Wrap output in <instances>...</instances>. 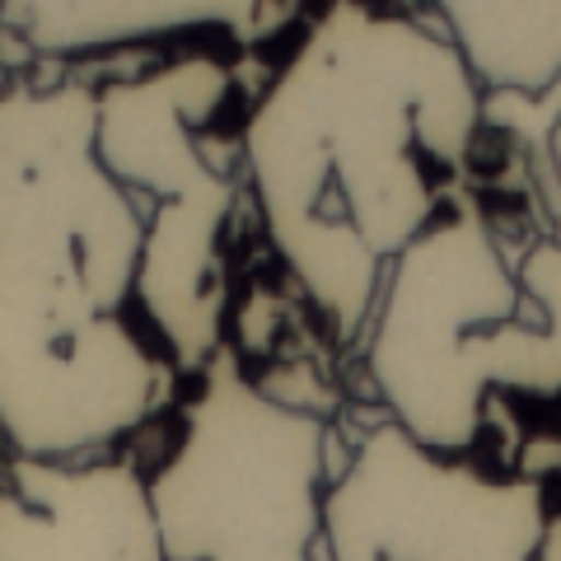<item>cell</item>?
<instances>
[{
  "instance_id": "52a82bcc",
  "label": "cell",
  "mask_w": 561,
  "mask_h": 561,
  "mask_svg": "<svg viewBox=\"0 0 561 561\" xmlns=\"http://www.w3.org/2000/svg\"><path fill=\"white\" fill-rule=\"evenodd\" d=\"M0 561H164L146 472L113 454L10 459Z\"/></svg>"
},
{
  "instance_id": "7a4b0ae2",
  "label": "cell",
  "mask_w": 561,
  "mask_h": 561,
  "mask_svg": "<svg viewBox=\"0 0 561 561\" xmlns=\"http://www.w3.org/2000/svg\"><path fill=\"white\" fill-rule=\"evenodd\" d=\"M146 300V220L99 150V84L0 90V440L99 459L183 389Z\"/></svg>"
},
{
  "instance_id": "9c48e42d",
  "label": "cell",
  "mask_w": 561,
  "mask_h": 561,
  "mask_svg": "<svg viewBox=\"0 0 561 561\" xmlns=\"http://www.w3.org/2000/svg\"><path fill=\"white\" fill-rule=\"evenodd\" d=\"M486 94H548L561 84V0H426Z\"/></svg>"
},
{
  "instance_id": "5b68a950",
  "label": "cell",
  "mask_w": 561,
  "mask_h": 561,
  "mask_svg": "<svg viewBox=\"0 0 561 561\" xmlns=\"http://www.w3.org/2000/svg\"><path fill=\"white\" fill-rule=\"evenodd\" d=\"M332 468L328 421L257 389L220 351L146 478L164 561H323Z\"/></svg>"
},
{
  "instance_id": "8992f818",
  "label": "cell",
  "mask_w": 561,
  "mask_h": 561,
  "mask_svg": "<svg viewBox=\"0 0 561 561\" xmlns=\"http://www.w3.org/2000/svg\"><path fill=\"white\" fill-rule=\"evenodd\" d=\"M323 561H561V491L431 449L389 416L332 468Z\"/></svg>"
},
{
  "instance_id": "277c9868",
  "label": "cell",
  "mask_w": 561,
  "mask_h": 561,
  "mask_svg": "<svg viewBox=\"0 0 561 561\" xmlns=\"http://www.w3.org/2000/svg\"><path fill=\"white\" fill-rule=\"evenodd\" d=\"M230 103L234 70L210 51L99 84V150L146 220V300L192 379L225 351V225L243 187L220 136Z\"/></svg>"
},
{
  "instance_id": "6da1fadb",
  "label": "cell",
  "mask_w": 561,
  "mask_h": 561,
  "mask_svg": "<svg viewBox=\"0 0 561 561\" xmlns=\"http://www.w3.org/2000/svg\"><path fill=\"white\" fill-rule=\"evenodd\" d=\"M486 84L435 24L332 0L239 122L262 234L337 342H360L393 257L468 192Z\"/></svg>"
},
{
  "instance_id": "ba28073f",
  "label": "cell",
  "mask_w": 561,
  "mask_h": 561,
  "mask_svg": "<svg viewBox=\"0 0 561 561\" xmlns=\"http://www.w3.org/2000/svg\"><path fill=\"white\" fill-rule=\"evenodd\" d=\"M290 0H0V28L51 61L169 43V38H262Z\"/></svg>"
},
{
  "instance_id": "3957f363",
  "label": "cell",
  "mask_w": 561,
  "mask_h": 561,
  "mask_svg": "<svg viewBox=\"0 0 561 561\" xmlns=\"http://www.w3.org/2000/svg\"><path fill=\"white\" fill-rule=\"evenodd\" d=\"M360 365L393 426L478 454L505 402L561 398V234L511 243L459 192L393 257Z\"/></svg>"
},
{
  "instance_id": "30bf717a",
  "label": "cell",
  "mask_w": 561,
  "mask_h": 561,
  "mask_svg": "<svg viewBox=\"0 0 561 561\" xmlns=\"http://www.w3.org/2000/svg\"><path fill=\"white\" fill-rule=\"evenodd\" d=\"M548 150H552V173H557V192H561V108L552 117V131H548Z\"/></svg>"
}]
</instances>
